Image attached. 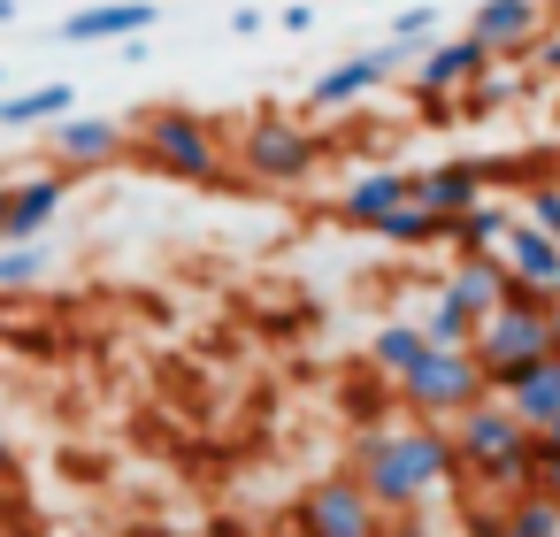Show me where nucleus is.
Instances as JSON below:
<instances>
[{
	"label": "nucleus",
	"instance_id": "nucleus-1",
	"mask_svg": "<svg viewBox=\"0 0 560 537\" xmlns=\"http://www.w3.org/2000/svg\"><path fill=\"white\" fill-rule=\"evenodd\" d=\"M353 476L369 483V499L384 514H422L453 476H460V453H453V422H369L353 437Z\"/></svg>",
	"mask_w": 560,
	"mask_h": 537
},
{
	"label": "nucleus",
	"instance_id": "nucleus-2",
	"mask_svg": "<svg viewBox=\"0 0 560 537\" xmlns=\"http://www.w3.org/2000/svg\"><path fill=\"white\" fill-rule=\"evenodd\" d=\"M131 154H139L154 177H177V185H208V192L231 185L223 131H215V116H200V108H139Z\"/></svg>",
	"mask_w": 560,
	"mask_h": 537
},
{
	"label": "nucleus",
	"instance_id": "nucleus-3",
	"mask_svg": "<svg viewBox=\"0 0 560 537\" xmlns=\"http://www.w3.org/2000/svg\"><path fill=\"white\" fill-rule=\"evenodd\" d=\"M453 453H460V476H483V483L529 491V476H537V430H529L499 392L453 422Z\"/></svg>",
	"mask_w": 560,
	"mask_h": 537
},
{
	"label": "nucleus",
	"instance_id": "nucleus-4",
	"mask_svg": "<svg viewBox=\"0 0 560 537\" xmlns=\"http://www.w3.org/2000/svg\"><path fill=\"white\" fill-rule=\"evenodd\" d=\"M552 292H529V284H514L506 292V307L491 315V323H476V361H483V376H491V392H506L522 369H537V361H552L560 346H552Z\"/></svg>",
	"mask_w": 560,
	"mask_h": 537
},
{
	"label": "nucleus",
	"instance_id": "nucleus-5",
	"mask_svg": "<svg viewBox=\"0 0 560 537\" xmlns=\"http://www.w3.org/2000/svg\"><path fill=\"white\" fill-rule=\"evenodd\" d=\"M491 399V376L476 361V346H430L407 376H399V407L422 422H460L468 407Z\"/></svg>",
	"mask_w": 560,
	"mask_h": 537
},
{
	"label": "nucleus",
	"instance_id": "nucleus-6",
	"mask_svg": "<svg viewBox=\"0 0 560 537\" xmlns=\"http://www.w3.org/2000/svg\"><path fill=\"white\" fill-rule=\"evenodd\" d=\"M238 170H246L254 185L292 192V185H307V177L323 170V139H315L300 116H284V108H254L246 131H238Z\"/></svg>",
	"mask_w": 560,
	"mask_h": 537
},
{
	"label": "nucleus",
	"instance_id": "nucleus-7",
	"mask_svg": "<svg viewBox=\"0 0 560 537\" xmlns=\"http://www.w3.org/2000/svg\"><path fill=\"white\" fill-rule=\"evenodd\" d=\"M476 78H491V47H483L476 32L422 47V62H415V78H407V85H415V108H422V124H453V101H460Z\"/></svg>",
	"mask_w": 560,
	"mask_h": 537
},
{
	"label": "nucleus",
	"instance_id": "nucleus-8",
	"mask_svg": "<svg viewBox=\"0 0 560 537\" xmlns=\"http://www.w3.org/2000/svg\"><path fill=\"white\" fill-rule=\"evenodd\" d=\"M384 506L369 499V483L353 476V468H338V476H315L307 491H300V537H384Z\"/></svg>",
	"mask_w": 560,
	"mask_h": 537
},
{
	"label": "nucleus",
	"instance_id": "nucleus-9",
	"mask_svg": "<svg viewBox=\"0 0 560 537\" xmlns=\"http://www.w3.org/2000/svg\"><path fill=\"white\" fill-rule=\"evenodd\" d=\"M415 62H422V47H399V39H384V47H369V55H346V62H330V70L307 85V108H315V116H338V108L369 101L376 85H392V78L415 70Z\"/></svg>",
	"mask_w": 560,
	"mask_h": 537
},
{
	"label": "nucleus",
	"instance_id": "nucleus-10",
	"mask_svg": "<svg viewBox=\"0 0 560 537\" xmlns=\"http://www.w3.org/2000/svg\"><path fill=\"white\" fill-rule=\"evenodd\" d=\"M124 154H131V124H116V116H62L47 131V170H70V177L116 170Z\"/></svg>",
	"mask_w": 560,
	"mask_h": 537
},
{
	"label": "nucleus",
	"instance_id": "nucleus-11",
	"mask_svg": "<svg viewBox=\"0 0 560 537\" xmlns=\"http://www.w3.org/2000/svg\"><path fill=\"white\" fill-rule=\"evenodd\" d=\"M491 162H430V170H415V200L430 208V215H468V208H483L491 200Z\"/></svg>",
	"mask_w": 560,
	"mask_h": 537
},
{
	"label": "nucleus",
	"instance_id": "nucleus-12",
	"mask_svg": "<svg viewBox=\"0 0 560 537\" xmlns=\"http://www.w3.org/2000/svg\"><path fill=\"white\" fill-rule=\"evenodd\" d=\"M468 32L491 47V62H506V55H529L552 24H545V0H483L468 16Z\"/></svg>",
	"mask_w": 560,
	"mask_h": 537
},
{
	"label": "nucleus",
	"instance_id": "nucleus-13",
	"mask_svg": "<svg viewBox=\"0 0 560 537\" xmlns=\"http://www.w3.org/2000/svg\"><path fill=\"white\" fill-rule=\"evenodd\" d=\"M407 200H415V170H361V177L338 192V208H330V215H338L346 231H376V223H384V215H399Z\"/></svg>",
	"mask_w": 560,
	"mask_h": 537
},
{
	"label": "nucleus",
	"instance_id": "nucleus-14",
	"mask_svg": "<svg viewBox=\"0 0 560 537\" xmlns=\"http://www.w3.org/2000/svg\"><path fill=\"white\" fill-rule=\"evenodd\" d=\"M154 0H93V9H78V16H62V39L70 47H101V39H116V47H131V39H147L154 32Z\"/></svg>",
	"mask_w": 560,
	"mask_h": 537
},
{
	"label": "nucleus",
	"instance_id": "nucleus-15",
	"mask_svg": "<svg viewBox=\"0 0 560 537\" xmlns=\"http://www.w3.org/2000/svg\"><path fill=\"white\" fill-rule=\"evenodd\" d=\"M499 261H506V277H514V284H529V292H552V300H560V238H552V231H537L529 215L506 231Z\"/></svg>",
	"mask_w": 560,
	"mask_h": 537
},
{
	"label": "nucleus",
	"instance_id": "nucleus-16",
	"mask_svg": "<svg viewBox=\"0 0 560 537\" xmlns=\"http://www.w3.org/2000/svg\"><path fill=\"white\" fill-rule=\"evenodd\" d=\"M16 185V215H9V238H47V223L62 215V200L78 192L70 170H39V177H9Z\"/></svg>",
	"mask_w": 560,
	"mask_h": 537
},
{
	"label": "nucleus",
	"instance_id": "nucleus-17",
	"mask_svg": "<svg viewBox=\"0 0 560 537\" xmlns=\"http://www.w3.org/2000/svg\"><path fill=\"white\" fill-rule=\"evenodd\" d=\"M506 292H514V277H506V261H499V254L453 261V277H445V300H460L476 323H491V315L506 307Z\"/></svg>",
	"mask_w": 560,
	"mask_h": 537
},
{
	"label": "nucleus",
	"instance_id": "nucleus-18",
	"mask_svg": "<svg viewBox=\"0 0 560 537\" xmlns=\"http://www.w3.org/2000/svg\"><path fill=\"white\" fill-rule=\"evenodd\" d=\"M499 399H506V407L545 437V422H560V353H552V361H537V369H522Z\"/></svg>",
	"mask_w": 560,
	"mask_h": 537
},
{
	"label": "nucleus",
	"instance_id": "nucleus-19",
	"mask_svg": "<svg viewBox=\"0 0 560 537\" xmlns=\"http://www.w3.org/2000/svg\"><path fill=\"white\" fill-rule=\"evenodd\" d=\"M70 108H78V93H70L62 78H55V85H32V93H0V131H39V124L55 131Z\"/></svg>",
	"mask_w": 560,
	"mask_h": 537
},
{
	"label": "nucleus",
	"instance_id": "nucleus-20",
	"mask_svg": "<svg viewBox=\"0 0 560 537\" xmlns=\"http://www.w3.org/2000/svg\"><path fill=\"white\" fill-rule=\"evenodd\" d=\"M514 223H522V215H506L499 200H483V208H468V215H453V254H460V261H476V254H499Z\"/></svg>",
	"mask_w": 560,
	"mask_h": 537
},
{
	"label": "nucleus",
	"instance_id": "nucleus-21",
	"mask_svg": "<svg viewBox=\"0 0 560 537\" xmlns=\"http://www.w3.org/2000/svg\"><path fill=\"white\" fill-rule=\"evenodd\" d=\"M422 353H430V330H422V323H384V330L369 338V369H376V376H392V384H399Z\"/></svg>",
	"mask_w": 560,
	"mask_h": 537
},
{
	"label": "nucleus",
	"instance_id": "nucleus-22",
	"mask_svg": "<svg viewBox=\"0 0 560 537\" xmlns=\"http://www.w3.org/2000/svg\"><path fill=\"white\" fill-rule=\"evenodd\" d=\"M369 238H384V246H438V238H453V223H445V215H430L422 200H407V208H399V215H384Z\"/></svg>",
	"mask_w": 560,
	"mask_h": 537
},
{
	"label": "nucleus",
	"instance_id": "nucleus-23",
	"mask_svg": "<svg viewBox=\"0 0 560 537\" xmlns=\"http://www.w3.org/2000/svg\"><path fill=\"white\" fill-rule=\"evenodd\" d=\"M47 269H55V246L47 238H9V246H0V292H24Z\"/></svg>",
	"mask_w": 560,
	"mask_h": 537
},
{
	"label": "nucleus",
	"instance_id": "nucleus-24",
	"mask_svg": "<svg viewBox=\"0 0 560 537\" xmlns=\"http://www.w3.org/2000/svg\"><path fill=\"white\" fill-rule=\"evenodd\" d=\"M506 529H514V537H560V499L514 491V499H506Z\"/></svg>",
	"mask_w": 560,
	"mask_h": 537
},
{
	"label": "nucleus",
	"instance_id": "nucleus-25",
	"mask_svg": "<svg viewBox=\"0 0 560 537\" xmlns=\"http://www.w3.org/2000/svg\"><path fill=\"white\" fill-rule=\"evenodd\" d=\"M422 330H430V346H476V315L460 300H445V292L422 307Z\"/></svg>",
	"mask_w": 560,
	"mask_h": 537
},
{
	"label": "nucleus",
	"instance_id": "nucleus-26",
	"mask_svg": "<svg viewBox=\"0 0 560 537\" xmlns=\"http://www.w3.org/2000/svg\"><path fill=\"white\" fill-rule=\"evenodd\" d=\"M522 215L560 238V177H529V185H522Z\"/></svg>",
	"mask_w": 560,
	"mask_h": 537
},
{
	"label": "nucleus",
	"instance_id": "nucleus-27",
	"mask_svg": "<svg viewBox=\"0 0 560 537\" xmlns=\"http://www.w3.org/2000/svg\"><path fill=\"white\" fill-rule=\"evenodd\" d=\"M392 39H399V47H438V39H445V32H438V9H430V0L399 9V16H392Z\"/></svg>",
	"mask_w": 560,
	"mask_h": 537
},
{
	"label": "nucleus",
	"instance_id": "nucleus-28",
	"mask_svg": "<svg viewBox=\"0 0 560 537\" xmlns=\"http://www.w3.org/2000/svg\"><path fill=\"white\" fill-rule=\"evenodd\" d=\"M506 101H514V78H476V85L460 93V108H468V116H499Z\"/></svg>",
	"mask_w": 560,
	"mask_h": 537
},
{
	"label": "nucleus",
	"instance_id": "nucleus-29",
	"mask_svg": "<svg viewBox=\"0 0 560 537\" xmlns=\"http://www.w3.org/2000/svg\"><path fill=\"white\" fill-rule=\"evenodd\" d=\"M529 491L560 499V453H552V445H537V476H529Z\"/></svg>",
	"mask_w": 560,
	"mask_h": 537
},
{
	"label": "nucleus",
	"instance_id": "nucleus-30",
	"mask_svg": "<svg viewBox=\"0 0 560 537\" xmlns=\"http://www.w3.org/2000/svg\"><path fill=\"white\" fill-rule=\"evenodd\" d=\"M529 62H537V78H560V24H552V32L529 47Z\"/></svg>",
	"mask_w": 560,
	"mask_h": 537
},
{
	"label": "nucleus",
	"instance_id": "nucleus-31",
	"mask_svg": "<svg viewBox=\"0 0 560 537\" xmlns=\"http://www.w3.org/2000/svg\"><path fill=\"white\" fill-rule=\"evenodd\" d=\"M277 24L300 39V32H315V9H307V0H292V9H277Z\"/></svg>",
	"mask_w": 560,
	"mask_h": 537
},
{
	"label": "nucleus",
	"instance_id": "nucleus-32",
	"mask_svg": "<svg viewBox=\"0 0 560 537\" xmlns=\"http://www.w3.org/2000/svg\"><path fill=\"white\" fill-rule=\"evenodd\" d=\"M468 537H514V529H506V506H499V514H468Z\"/></svg>",
	"mask_w": 560,
	"mask_h": 537
},
{
	"label": "nucleus",
	"instance_id": "nucleus-33",
	"mask_svg": "<svg viewBox=\"0 0 560 537\" xmlns=\"http://www.w3.org/2000/svg\"><path fill=\"white\" fill-rule=\"evenodd\" d=\"M384 537H438V529H430L422 514H392V522H384Z\"/></svg>",
	"mask_w": 560,
	"mask_h": 537
},
{
	"label": "nucleus",
	"instance_id": "nucleus-34",
	"mask_svg": "<svg viewBox=\"0 0 560 537\" xmlns=\"http://www.w3.org/2000/svg\"><path fill=\"white\" fill-rule=\"evenodd\" d=\"M9 215H16V185L0 177V246H9Z\"/></svg>",
	"mask_w": 560,
	"mask_h": 537
},
{
	"label": "nucleus",
	"instance_id": "nucleus-35",
	"mask_svg": "<svg viewBox=\"0 0 560 537\" xmlns=\"http://www.w3.org/2000/svg\"><path fill=\"white\" fill-rule=\"evenodd\" d=\"M537 445H552V453H560V422H545V437H537Z\"/></svg>",
	"mask_w": 560,
	"mask_h": 537
},
{
	"label": "nucleus",
	"instance_id": "nucleus-36",
	"mask_svg": "<svg viewBox=\"0 0 560 537\" xmlns=\"http://www.w3.org/2000/svg\"><path fill=\"white\" fill-rule=\"evenodd\" d=\"M0 24H16V0H0Z\"/></svg>",
	"mask_w": 560,
	"mask_h": 537
},
{
	"label": "nucleus",
	"instance_id": "nucleus-37",
	"mask_svg": "<svg viewBox=\"0 0 560 537\" xmlns=\"http://www.w3.org/2000/svg\"><path fill=\"white\" fill-rule=\"evenodd\" d=\"M552 346H560V307H552Z\"/></svg>",
	"mask_w": 560,
	"mask_h": 537
},
{
	"label": "nucleus",
	"instance_id": "nucleus-38",
	"mask_svg": "<svg viewBox=\"0 0 560 537\" xmlns=\"http://www.w3.org/2000/svg\"><path fill=\"white\" fill-rule=\"evenodd\" d=\"M552 162H560V147H552Z\"/></svg>",
	"mask_w": 560,
	"mask_h": 537
},
{
	"label": "nucleus",
	"instance_id": "nucleus-39",
	"mask_svg": "<svg viewBox=\"0 0 560 537\" xmlns=\"http://www.w3.org/2000/svg\"><path fill=\"white\" fill-rule=\"evenodd\" d=\"M223 537H231V529H223Z\"/></svg>",
	"mask_w": 560,
	"mask_h": 537
}]
</instances>
